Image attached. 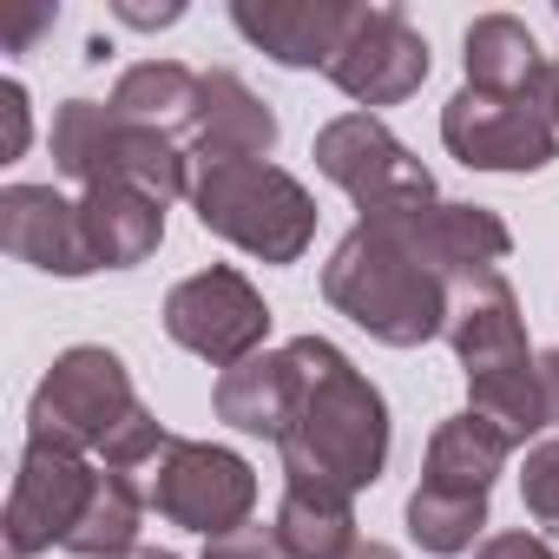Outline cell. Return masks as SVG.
Here are the masks:
<instances>
[{"label": "cell", "instance_id": "1", "mask_svg": "<svg viewBox=\"0 0 559 559\" xmlns=\"http://www.w3.org/2000/svg\"><path fill=\"white\" fill-rule=\"evenodd\" d=\"M297 356V408H290V428L276 441L284 454V474L290 487H330V493H362L382 480V461H389V408L376 395L369 376H356V362L323 343V336H297L290 343Z\"/></svg>", "mask_w": 559, "mask_h": 559}, {"label": "cell", "instance_id": "2", "mask_svg": "<svg viewBox=\"0 0 559 559\" xmlns=\"http://www.w3.org/2000/svg\"><path fill=\"white\" fill-rule=\"evenodd\" d=\"M323 297L389 349H421L428 336L448 330V284L389 224H356L330 250Z\"/></svg>", "mask_w": 559, "mask_h": 559}, {"label": "cell", "instance_id": "3", "mask_svg": "<svg viewBox=\"0 0 559 559\" xmlns=\"http://www.w3.org/2000/svg\"><path fill=\"white\" fill-rule=\"evenodd\" d=\"M47 145H53V171L73 178L80 191H93V185H139L158 204L191 198V152H185V139H171L158 126H139V119H119L99 99H67L53 112Z\"/></svg>", "mask_w": 559, "mask_h": 559}, {"label": "cell", "instance_id": "4", "mask_svg": "<svg viewBox=\"0 0 559 559\" xmlns=\"http://www.w3.org/2000/svg\"><path fill=\"white\" fill-rule=\"evenodd\" d=\"M191 204L198 224L263 263H297L317 237V204L310 191L276 171L270 158H217V165H191Z\"/></svg>", "mask_w": 559, "mask_h": 559}, {"label": "cell", "instance_id": "5", "mask_svg": "<svg viewBox=\"0 0 559 559\" xmlns=\"http://www.w3.org/2000/svg\"><path fill=\"white\" fill-rule=\"evenodd\" d=\"M139 408H145V402L132 395L126 362H119L112 349L80 343V349H67V356L40 376L34 402H27V441L67 448V454H106V448L119 441V428H126Z\"/></svg>", "mask_w": 559, "mask_h": 559}, {"label": "cell", "instance_id": "6", "mask_svg": "<svg viewBox=\"0 0 559 559\" xmlns=\"http://www.w3.org/2000/svg\"><path fill=\"white\" fill-rule=\"evenodd\" d=\"M317 171L330 185H343L362 211V224H389L408 211L435 204V178L421 158H408V145L376 119V112H343L317 132Z\"/></svg>", "mask_w": 559, "mask_h": 559}, {"label": "cell", "instance_id": "7", "mask_svg": "<svg viewBox=\"0 0 559 559\" xmlns=\"http://www.w3.org/2000/svg\"><path fill=\"white\" fill-rule=\"evenodd\" d=\"M145 507L165 513L171 526H191L204 539H224L237 526H250V507H257V474L243 454L230 448H211V441H165L158 461L145 467Z\"/></svg>", "mask_w": 559, "mask_h": 559}, {"label": "cell", "instance_id": "8", "mask_svg": "<svg viewBox=\"0 0 559 559\" xmlns=\"http://www.w3.org/2000/svg\"><path fill=\"white\" fill-rule=\"evenodd\" d=\"M263 330H270V310L257 297V284L230 263H211L198 276L165 297V336L191 356H204L211 369H237L263 349Z\"/></svg>", "mask_w": 559, "mask_h": 559}, {"label": "cell", "instance_id": "9", "mask_svg": "<svg viewBox=\"0 0 559 559\" xmlns=\"http://www.w3.org/2000/svg\"><path fill=\"white\" fill-rule=\"evenodd\" d=\"M441 145L474 171H546L559 158V132L539 99H500L474 86L441 106Z\"/></svg>", "mask_w": 559, "mask_h": 559}, {"label": "cell", "instance_id": "10", "mask_svg": "<svg viewBox=\"0 0 559 559\" xmlns=\"http://www.w3.org/2000/svg\"><path fill=\"white\" fill-rule=\"evenodd\" d=\"M93 487H99V467H86V454L27 441L21 474L8 487V520H0L8 559H34L47 546H67L80 513H86V500H93Z\"/></svg>", "mask_w": 559, "mask_h": 559}, {"label": "cell", "instance_id": "11", "mask_svg": "<svg viewBox=\"0 0 559 559\" xmlns=\"http://www.w3.org/2000/svg\"><path fill=\"white\" fill-rule=\"evenodd\" d=\"M330 80L356 99V106H402L421 80H428V40L408 27L402 8H356Z\"/></svg>", "mask_w": 559, "mask_h": 559}, {"label": "cell", "instance_id": "12", "mask_svg": "<svg viewBox=\"0 0 559 559\" xmlns=\"http://www.w3.org/2000/svg\"><path fill=\"white\" fill-rule=\"evenodd\" d=\"M0 243L8 257L47 270V276H93V243L80 224V198H60L53 185H8L0 191Z\"/></svg>", "mask_w": 559, "mask_h": 559}, {"label": "cell", "instance_id": "13", "mask_svg": "<svg viewBox=\"0 0 559 559\" xmlns=\"http://www.w3.org/2000/svg\"><path fill=\"white\" fill-rule=\"evenodd\" d=\"M389 230L395 237H408V250L441 276V284L454 290V284H467V276H487V270H500L507 263V250H513V237H507V224L493 217V211H480V204H428V211H408V217H389Z\"/></svg>", "mask_w": 559, "mask_h": 559}, {"label": "cell", "instance_id": "14", "mask_svg": "<svg viewBox=\"0 0 559 559\" xmlns=\"http://www.w3.org/2000/svg\"><path fill=\"white\" fill-rule=\"evenodd\" d=\"M441 336L454 343L467 382H474V376H493V369H520V362H533V349H526V323H520V304H513V284H507L500 270L467 276V284L448 290V330H441Z\"/></svg>", "mask_w": 559, "mask_h": 559}, {"label": "cell", "instance_id": "15", "mask_svg": "<svg viewBox=\"0 0 559 559\" xmlns=\"http://www.w3.org/2000/svg\"><path fill=\"white\" fill-rule=\"evenodd\" d=\"M349 21H356L349 0H237L230 8V27L250 47H263L276 67H323V73H330Z\"/></svg>", "mask_w": 559, "mask_h": 559}, {"label": "cell", "instance_id": "16", "mask_svg": "<svg viewBox=\"0 0 559 559\" xmlns=\"http://www.w3.org/2000/svg\"><path fill=\"white\" fill-rule=\"evenodd\" d=\"M270 145H276V112H270L237 73H204V80H198V112H191V126H185L191 165L263 158Z\"/></svg>", "mask_w": 559, "mask_h": 559}, {"label": "cell", "instance_id": "17", "mask_svg": "<svg viewBox=\"0 0 559 559\" xmlns=\"http://www.w3.org/2000/svg\"><path fill=\"white\" fill-rule=\"evenodd\" d=\"M297 356H290V343L284 349H263V356H250V362H237V369H224L217 376V421H230L237 435H263V441H284V428H290V408H297Z\"/></svg>", "mask_w": 559, "mask_h": 559}, {"label": "cell", "instance_id": "18", "mask_svg": "<svg viewBox=\"0 0 559 559\" xmlns=\"http://www.w3.org/2000/svg\"><path fill=\"white\" fill-rule=\"evenodd\" d=\"M80 224L93 243L99 270H132L165 243V204L145 198L139 185H93L80 191Z\"/></svg>", "mask_w": 559, "mask_h": 559}, {"label": "cell", "instance_id": "19", "mask_svg": "<svg viewBox=\"0 0 559 559\" xmlns=\"http://www.w3.org/2000/svg\"><path fill=\"white\" fill-rule=\"evenodd\" d=\"M467 86L500 93V99H539L546 86V53L513 14H480L467 27Z\"/></svg>", "mask_w": 559, "mask_h": 559}, {"label": "cell", "instance_id": "20", "mask_svg": "<svg viewBox=\"0 0 559 559\" xmlns=\"http://www.w3.org/2000/svg\"><path fill=\"white\" fill-rule=\"evenodd\" d=\"M513 441L480 421V415H448L428 441V467H421V487H448V493H487L493 474L507 467Z\"/></svg>", "mask_w": 559, "mask_h": 559}, {"label": "cell", "instance_id": "21", "mask_svg": "<svg viewBox=\"0 0 559 559\" xmlns=\"http://www.w3.org/2000/svg\"><path fill=\"white\" fill-rule=\"evenodd\" d=\"M198 80H204V73H191V67H178V60H139V67L119 73L112 112L185 139V126H191V112H198Z\"/></svg>", "mask_w": 559, "mask_h": 559}, {"label": "cell", "instance_id": "22", "mask_svg": "<svg viewBox=\"0 0 559 559\" xmlns=\"http://www.w3.org/2000/svg\"><path fill=\"white\" fill-rule=\"evenodd\" d=\"M139 526H145V487L132 474L99 467V487H93L67 552H80V559H132L139 552Z\"/></svg>", "mask_w": 559, "mask_h": 559}, {"label": "cell", "instance_id": "23", "mask_svg": "<svg viewBox=\"0 0 559 559\" xmlns=\"http://www.w3.org/2000/svg\"><path fill=\"white\" fill-rule=\"evenodd\" d=\"M276 539L290 546V559H343L362 533H356V507L349 493L330 487H290L276 507Z\"/></svg>", "mask_w": 559, "mask_h": 559}, {"label": "cell", "instance_id": "24", "mask_svg": "<svg viewBox=\"0 0 559 559\" xmlns=\"http://www.w3.org/2000/svg\"><path fill=\"white\" fill-rule=\"evenodd\" d=\"M467 415L493 421L513 448L539 428H552V408H546V376L539 362H520V369H493V376H474L467 382Z\"/></svg>", "mask_w": 559, "mask_h": 559}, {"label": "cell", "instance_id": "25", "mask_svg": "<svg viewBox=\"0 0 559 559\" xmlns=\"http://www.w3.org/2000/svg\"><path fill=\"white\" fill-rule=\"evenodd\" d=\"M487 526V493H448V487H415L408 493V539L421 552H467L474 533Z\"/></svg>", "mask_w": 559, "mask_h": 559}, {"label": "cell", "instance_id": "26", "mask_svg": "<svg viewBox=\"0 0 559 559\" xmlns=\"http://www.w3.org/2000/svg\"><path fill=\"white\" fill-rule=\"evenodd\" d=\"M520 500H526V513H533L539 526L559 533V441H539V448L526 454V467H520Z\"/></svg>", "mask_w": 559, "mask_h": 559}, {"label": "cell", "instance_id": "27", "mask_svg": "<svg viewBox=\"0 0 559 559\" xmlns=\"http://www.w3.org/2000/svg\"><path fill=\"white\" fill-rule=\"evenodd\" d=\"M204 559H290V546L276 539V526H237L204 546Z\"/></svg>", "mask_w": 559, "mask_h": 559}, {"label": "cell", "instance_id": "28", "mask_svg": "<svg viewBox=\"0 0 559 559\" xmlns=\"http://www.w3.org/2000/svg\"><path fill=\"white\" fill-rule=\"evenodd\" d=\"M27 139H34L27 93H21V80H8V86H0V165H14L27 152Z\"/></svg>", "mask_w": 559, "mask_h": 559}, {"label": "cell", "instance_id": "29", "mask_svg": "<svg viewBox=\"0 0 559 559\" xmlns=\"http://www.w3.org/2000/svg\"><path fill=\"white\" fill-rule=\"evenodd\" d=\"M474 559H552V546L539 533H493L487 546H474Z\"/></svg>", "mask_w": 559, "mask_h": 559}, {"label": "cell", "instance_id": "30", "mask_svg": "<svg viewBox=\"0 0 559 559\" xmlns=\"http://www.w3.org/2000/svg\"><path fill=\"white\" fill-rule=\"evenodd\" d=\"M53 27V8H34V14H14V21H0V34H8V47H27L34 34Z\"/></svg>", "mask_w": 559, "mask_h": 559}, {"label": "cell", "instance_id": "31", "mask_svg": "<svg viewBox=\"0 0 559 559\" xmlns=\"http://www.w3.org/2000/svg\"><path fill=\"white\" fill-rule=\"evenodd\" d=\"M112 14H119V21H132V27H171V21H185L178 0H165V8H126V0H119Z\"/></svg>", "mask_w": 559, "mask_h": 559}, {"label": "cell", "instance_id": "32", "mask_svg": "<svg viewBox=\"0 0 559 559\" xmlns=\"http://www.w3.org/2000/svg\"><path fill=\"white\" fill-rule=\"evenodd\" d=\"M539 106H546V119H552V132H559V60L546 67V86H539Z\"/></svg>", "mask_w": 559, "mask_h": 559}, {"label": "cell", "instance_id": "33", "mask_svg": "<svg viewBox=\"0 0 559 559\" xmlns=\"http://www.w3.org/2000/svg\"><path fill=\"white\" fill-rule=\"evenodd\" d=\"M539 376H546V408H552V421H559V349L539 362Z\"/></svg>", "mask_w": 559, "mask_h": 559}, {"label": "cell", "instance_id": "34", "mask_svg": "<svg viewBox=\"0 0 559 559\" xmlns=\"http://www.w3.org/2000/svg\"><path fill=\"white\" fill-rule=\"evenodd\" d=\"M343 559H402V552H395V546H382V539H356Z\"/></svg>", "mask_w": 559, "mask_h": 559}, {"label": "cell", "instance_id": "35", "mask_svg": "<svg viewBox=\"0 0 559 559\" xmlns=\"http://www.w3.org/2000/svg\"><path fill=\"white\" fill-rule=\"evenodd\" d=\"M132 559H178V552H158V546H139Z\"/></svg>", "mask_w": 559, "mask_h": 559}, {"label": "cell", "instance_id": "36", "mask_svg": "<svg viewBox=\"0 0 559 559\" xmlns=\"http://www.w3.org/2000/svg\"><path fill=\"white\" fill-rule=\"evenodd\" d=\"M552 14H559V8H552Z\"/></svg>", "mask_w": 559, "mask_h": 559}]
</instances>
